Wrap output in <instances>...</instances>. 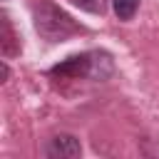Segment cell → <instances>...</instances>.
I'll return each instance as SVG.
<instances>
[{
	"instance_id": "7",
	"label": "cell",
	"mask_w": 159,
	"mask_h": 159,
	"mask_svg": "<svg viewBox=\"0 0 159 159\" xmlns=\"http://www.w3.org/2000/svg\"><path fill=\"white\" fill-rule=\"evenodd\" d=\"M10 77V70H7V62H2V80Z\"/></svg>"
},
{
	"instance_id": "1",
	"label": "cell",
	"mask_w": 159,
	"mask_h": 159,
	"mask_svg": "<svg viewBox=\"0 0 159 159\" xmlns=\"http://www.w3.org/2000/svg\"><path fill=\"white\" fill-rule=\"evenodd\" d=\"M47 75L60 80H109L114 75V62L109 52L89 50V52H77L65 57L62 62L50 67Z\"/></svg>"
},
{
	"instance_id": "3",
	"label": "cell",
	"mask_w": 159,
	"mask_h": 159,
	"mask_svg": "<svg viewBox=\"0 0 159 159\" xmlns=\"http://www.w3.org/2000/svg\"><path fill=\"white\" fill-rule=\"evenodd\" d=\"M45 154L52 157V159H77L82 157V144L75 134H55L50 137L47 147H45Z\"/></svg>"
},
{
	"instance_id": "4",
	"label": "cell",
	"mask_w": 159,
	"mask_h": 159,
	"mask_svg": "<svg viewBox=\"0 0 159 159\" xmlns=\"http://www.w3.org/2000/svg\"><path fill=\"white\" fill-rule=\"evenodd\" d=\"M0 50H2V55H5L7 60L22 52L20 37L15 35V30H12V22H10V17H7L5 12H2V37H0Z\"/></svg>"
},
{
	"instance_id": "5",
	"label": "cell",
	"mask_w": 159,
	"mask_h": 159,
	"mask_svg": "<svg viewBox=\"0 0 159 159\" xmlns=\"http://www.w3.org/2000/svg\"><path fill=\"white\" fill-rule=\"evenodd\" d=\"M112 5H114V15L127 22V20H132V17L137 15L139 0H112Z\"/></svg>"
},
{
	"instance_id": "2",
	"label": "cell",
	"mask_w": 159,
	"mask_h": 159,
	"mask_svg": "<svg viewBox=\"0 0 159 159\" xmlns=\"http://www.w3.org/2000/svg\"><path fill=\"white\" fill-rule=\"evenodd\" d=\"M32 22H35L37 35L47 42H65V40L84 32V27L67 10L55 5L52 0H35L32 2Z\"/></svg>"
},
{
	"instance_id": "6",
	"label": "cell",
	"mask_w": 159,
	"mask_h": 159,
	"mask_svg": "<svg viewBox=\"0 0 159 159\" xmlns=\"http://www.w3.org/2000/svg\"><path fill=\"white\" fill-rule=\"evenodd\" d=\"M80 10L84 12H92V15H104L107 10V0H72Z\"/></svg>"
}]
</instances>
